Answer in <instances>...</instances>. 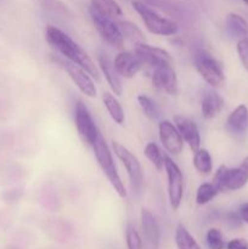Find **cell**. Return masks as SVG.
<instances>
[{
	"label": "cell",
	"instance_id": "16",
	"mask_svg": "<svg viewBox=\"0 0 248 249\" xmlns=\"http://www.w3.org/2000/svg\"><path fill=\"white\" fill-rule=\"evenodd\" d=\"M140 221H141V230H142L145 240L150 245L152 249H158L160 241V232L159 228L156 218L153 214L148 211L147 208L141 209L140 214Z\"/></svg>",
	"mask_w": 248,
	"mask_h": 249
},
{
	"label": "cell",
	"instance_id": "13",
	"mask_svg": "<svg viewBox=\"0 0 248 249\" xmlns=\"http://www.w3.org/2000/svg\"><path fill=\"white\" fill-rule=\"evenodd\" d=\"M136 55L141 58L143 65L151 66L152 68L158 67L165 63H172V56L167 50L157 46H152L146 44L145 41L135 44Z\"/></svg>",
	"mask_w": 248,
	"mask_h": 249
},
{
	"label": "cell",
	"instance_id": "33",
	"mask_svg": "<svg viewBox=\"0 0 248 249\" xmlns=\"http://www.w3.org/2000/svg\"><path fill=\"white\" fill-rule=\"evenodd\" d=\"M238 214H240V216H241V220H242L243 223L248 224V202L247 203L241 204Z\"/></svg>",
	"mask_w": 248,
	"mask_h": 249
},
{
	"label": "cell",
	"instance_id": "26",
	"mask_svg": "<svg viewBox=\"0 0 248 249\" xmlns=\"http://www.w3.org/2000/svg\"><path fill=\"white\" fill-rule=\"evenodd\" d=\"M138 102L140 105L141 111L143 112L147 118L152 119V121H156L160 117V112L159 108L157 107L156 102L153 101L151 97L146 96V95H139L138 96Z\"/></svg>",
	"mask_w": 248,
	"mask_h": 249
},
{
	"label": "cell",
	"instance_id": "8",
	"mask_svg": "<svg viewBox=\"0 0 248 249\" xmlns=\"http://www.w3.org/2000/svg\"><path fill=\"white\" fill-rule=\"evenodd\" d=\"M74 122L78 134L82 138L83 142L91 147L94 145L95 140L97 139V136H99L100 131L97 130V126L95 124V121L92 119L91 113H90L88 107L84 105V102L80 101V100L75 104Z\"/></svg>",
	"mask_w": 248,
	"mask_h": 249
},
{
	"label": "cell",
	"instance_id": "5",
	"mask_svg": "<svg viewBox=\"0 0 248 249\" xmlns=\"http://www.w3.org/2000/svg\"><path fill=\"white\" fill-rule=\"evenodd\" d=\"M248 182V169L240 164L236 168H226L221 165L214 175L212 184L219 192L237 191L246 186Z\"/></svg>",
	"mask_w": 248,
	"mask_h": 249
},
{
	"label": "cell",
	"instance_id": "19",
	"mask_svg": "<svg viewBox=\"0 0 248 249\" xmlns=\"http://www.w3.org/2000/svg\"><path fill=\"white\" fill-rule=\"evenodd\" d=\"M224 101L220 95L215 91H208L202 99L201 111L202 116L206 119H212L220 113Z\"/></svg>",
	"mask_w": 248,
	"mask_h": 249
},
{
	"label": "cell",
	"instance_id": "18",
	"mask_svg": "<svg viewBox=\"0 0 248 249\" xmlns=\"http://www.w3.org/2000/svg\"><path fill=\"white\" fill-rule=\"evenodd\" d=\"M226 128L233 135H242L248 129V107L238 105L228 117Z\"/></svg>",
	"mask_w": 248,
	"mask_h": 249
},
{
	"label": "cell",
	"instance_id": "27",
	"mask_svg": "<svg viewBox=\"0 0 248 249\" xmlns=\"http://www.w3.org/2000/svg\"><path fill=\"white\" fill-rule=\"evenodd\" d=\"M143 152H145L146 158L152 163L156 169L163 170V168H164V156L162 155L159 147L155 142H148Z\"/></svg>",
	"mask_w": 248,
	"mask_h": 249
},
{
	"label": "cell",
	"instance_id": "12",
	"mask_svg": "<svg viewBox=\"0 0 248 249\" xmlns=\"http://www.w3.org/2000/svg\"><path fill=\"white\" fill-rule=\"evenodd\" d=\"M65 68L72 82L77 85V88L80 90L82 94H84L88 97H91V99L96 97L97 89L95 87V82L92 80L94 78L84 68L71 62V61L65 62Z\"/></svg>",
	"mask_w": 248,
	"mask_h": 249
},
{
	"label": "cell",
	"instance_id": "15",
	"mask_svg": "<svg viewBox=\"0 0 248 249\" xmlns=\"http://www.w3.org/2000/svg\"><path fill=\"white\" fill-rule=\"evenodd\" d=\"M113 63L119 75L124 78H133L140 72L141 67L143 66L142 61L136 55L135 51L134 53L122 51L116 56Z\"/></svg>",
	"mask_w": 248,
	"mask_h": 249
},
{
	"label": "cell",
	"instance_id": "28",
	"mask_svg": "<svg viewBox=\"0 0 248 249\" xmlns=\"http://www.w3.org/2000/svg\"><path fill=\"white\" fill-rule=\"evenodd\" d=\"M219 194V191L216 190V187L214 186L213 184H209V182H206V184L199 185V187L197 189L196 192V202L199 206H204L208 202H211L216 195Z\"/></svg>",
	"mask_w": 248,
	"mask_h": 249
},
{
	"label": "cell",
	"instance_id": "4",
	"mask_svg": "<svg viewBox=\"0 0 248 249\" xmlns=\"http://www.w3.org/2000/svg\"><path fill=\"white\" fill-rule=\"evenodd\" d=\"M194 63L199 75L212 88H220L224 84L225 75L223 67L211 53L203 50L197 51L194 56Z\"/></svg>",
	"mask_w": 248,
	"mask_h": 249
},
{
	"label": "cell",
	"instance_id": "23",
	"mask_svg": "<svg viewBox=\"0 0 248 249\" xmlns=\"http://www.w3.org/2000/svg\"><path fill=\"white\" fill-rule=\"evenodd\" d=\"M194 165L199 174H211L212 169H213V160H212L211 153L206 148L197 150L194 156Z\"/></svg>",
	"mask_w": 248,
	"mask_h": 249
},
{
	"label": "cell",
	"instance_id": "17",
	"mask_svg": "<svg viewBox=\"0 0 248 249\" xmlns=\"http://www.w3.org/2000/svg\"><path fill=\"white\" fill-rule=\"evenodd\" d=\"M99 66L113 94L117 95V96H121L123 94V84H122L121 75H119L116 67H114L113 61H111V58L106 53H100Z\"/></svg>",
	"mask_w": 248,
	"mask_h": 249
},
{
	"label": "cell",
	"instance_id": "21",
	"mask_svg": "<svg viewBox=\"0 0 248 249\" xmlns=\"http://www.w3.org/2000/svg\"><path fill=\"white\" fill-rule=\"evenodd\" d=\"M102 102H104L105 107H106L107 112L111 116V118L116 122L117 124L122 125L125 121V114H124V109L122 105L119 104L118 100L109 92H104L102 94Z\"/></svg>",
	"mask_w": 248,
	"mask_h": 249
},
{
	"label": "cell",
	"instance_id": "14",
	"mask_svg": "<svg viewBox=\"0 0 248 249\" xmlns=\"http://www.w3.org/2000/svg\"><path fill=\"white\" fill-rule=\"evenodd\" d=\"M174 124L184 142L189 145L192 152H196L197 150L201 148V135H199L198 126L194 121L184 116H175Z\"/></svg>",
	"mask_w": 248,
	"mask_h": 249
},
{
	"label": "cell",
	"instance_id": "10",
	"mask_svg": "<svg viewBox=\"0 0 248 249\" xmlns=\"http://www.w3.org/2000/svg\"><path fill=\"white\" fill-rule=\"evenodd\" d=\"M152 85L159 91L175 96L177 94V77L172 63L153 68Z\"/></svg>",
	"mask_w": 248,
	"mask_h": 249
},
{
	"label": "cell",
	"instance_id": "30",
	"mask_svg": "<svg viewBox=\"0 0 248 249\" xmlns=\"http://www.w3.org/2000/svg\"><path fill=\"white\" fill-rule=\"evenodd\" d=\"M236 50H237L241 63H242L245 70L248 72V33H246L245 36H240V38L237 39Z\"/></svg>",
	"mask_w": 248,
	"mask_h": 249
},
{
	"label": "cell",
	"instance_id": "34",
	"mask_svg": "<svg viewBox=\"0 0 248 249\" xmlns=\"http://www.w3.org/2000/svg\"><path fill=\"white\" fill-rule=\"evenodd\" d=\"M228 220L230 223L231 226H240L241 224V216L240 214H236V213H230L228 216Z\"/></svg>",
	"mask_w": 248,
	"mask_h": 249
},
{
	"label": "cell",
	"instance_id": "11",
	"mask_svg": "<svg viewBox=\"0 0 248 249\" xmlns=\"http://www.w3.org/2000/svg\"><path fill=\"white\" fill-rule=\"evenodd\" d=\"M159 140L168 153L177 156L184 150V140L177 131L175 124L169 121H162L158 125Z\"/></svg>",
	"mask_w": 248,
	"mask_h": 249
},
{
	"label": "cell",
	"instance_id": "35",
	"mask_svg": "<svg viewBox=\"0 0 248 249\" xmlns=\"http://www.w3.org/2000/svg\"><path fill=\"white\" fill-rule=\"evenodd\" d=\"M241 164H242L243 167H246V168H247V169H248V156L245 158V160H242V163H241Z\"/></svg>",
	"mask_w": 248,
	"mask_h": 249
},
{
	"label": "cell",
	"instance_id": "24",
	"mask_svg": "<svg viewBox=\"0 0 248 249\" xmlns=\"http://www.w3.org/2000/svg\"><path fill=\"white\" fill-rule=\"evenodd\" d=\"M175 242L177 249H202L182 224H180L175 231Z\"/></svg>",
	"mask_w": 248,
	"mask_h": 249
},
{
	"label": "cell",
	"instance_id": "2",
	"mask_svg": "<svg viewBox=\"0 0 248 249\" xmlns=\"http://www.w3.org/2000/svg\"><path fill=\"white\" fill-rule=\"evenodd\" d=\"M91 147L92 150H94L97 163H99L102 173L106 175L109 184L112 185V187L116 190V192L122 197V198H125V186H124V184L122 182L121 177H119L118 174V170H117L116 164H114L113 157H112L111 150H109L108 145H107L106 140H105L104 136L101 135V133L99 134V136H97V139L95 140L94 145H92Z\"/></svg>",
	"mask_w": 248,
	"mask_h": 249
},
{
	"label": "cell",
	"instance_id": "9",
	"mask_svg": "<svg viewBox=\"0 0 248 249\" xmlns=\"http://www.w3.org/2000/svg\"><path fill=\"white\" fill-rule=\"evenodd\" d=\"M90 17L94 23L95 28L99 32L101 38L106 41L108 45L113 46L116 49H122L124 45V36L122 34L121 28L118 24L112 18L105 17L95 12L94 10L90 9Z\"/></svg>",
	"mask_w": 248,
	"mask_h": 249
},
{
	"label": "cell",
	"instance_id": "29",
	"mask_svg": "<svg viewBox=\"0 0 248 249\" xmlns=\"http://www.w3.org/2000/svg\"><path fill=\"white\" fill-rule=\"evenodd\" d=\"M206 242L209 249H224L225 242H224L223 233L218 229H209L206 235Z\"/></svg>",
	"mask_w": 248,
	"mask_h": 249
},
{
	"label": "cell",
	"instance_id": "1",
	"mask_svg": "<svg viewBox=\"0 0 248 249\" xmlns=\"http://www.w3.org/2000/svg\"><path fill=\"white\" fill-rule=\"evenodd\" d=\"M45 36L48 43L57 53L65 56L67 61H71V62L84 68L96 82H100L99 68L90 58V56L85 53V50H83L82 46L75 43L68 34L58 29L57 27L48 26L45 31Z\"/></svg>",
	"mask_w": 248,
	"mask_h": 249
},
{
	"label": "cell",
	"instance_id": "20",
	"mask_svg": "<svg viewBox=\"0 0 248 249\" xmlns=\"http://www.w3.org/2000/svg\"><path fill=\"white\" fill-rule=\"evenodd\" d=\"M90 4H91L90 9H92L101 16L108 17L112 19L123 16L122 7L119 6L116 0H90Z\"/></svg>",
	"mask_w": 248,
	"mask_h": 249
},
{
	"label": "cell",
	"instance_id": "31",
	"mask_svg": "<svg viewBox=\"0 0 248 249\" xmlns=\"http://www.w3.org/2000/svg\"><path fill=\"white\" fill-rule=\"evenodd\" d=\"M125 241L128 249H142V241L134 226L129 225L125 231Z\"/></svg>",
	"mask_w": 248,
	"mask_h": 249
},
{
	"label": "cell",
	"instance_id": "25",
	"mask_svg": "<svg viewBox=\"0 0 248 249\" xmlns=\"http://www.w3.org/2000/svg\"><path fill=\"white\" fill-rule=\"evenodd\" d=\"M119 28H121L122 34H123L124 39H128L131 43L138 44L141 43V41H145V38H143L142 32L140 31L138 26H135L134 23L128 21H121L118 23Z\"/></svg>",
	"mask_w": 248,
	"mask_h": 249
},
{
	"label": "cell",
	"instance_id": "3",
	"mask_svg": "<svg viewBox=\"0 0 248 249\" xmlns=\"http://www.w3.org/2000/svg\"><path fill=\"white\" fill-rule=\"evenodd\" d=\"M131 5L141 17L143 24L150 33L162 36H170L177 34V24L172 19L165 18L141 1H133Z\"/></svg>",
	"mask_w": 248,
	"mask_h": 249
},
{
	"label": "cell",
	"instance_id": "22",
	"mask_svg": "<svg viewBox=\"0 0 248 249\" xmlns=\"http://www.w3.org/2000/svg\"><path fill=\"white\" fill-rule=\"evenodd\" d=\"M226 29L230 36H236L238 39L240 36L248 33V22L241 15L232 12L226 17Z\"/></svg>",
	"mask_w": 248,
	"mask_h": 249
},
{
	"label": "cell",
	"instance_id": "6",
	"mask_svg": "<svg viewBox=\"0 0 248 249\" xmlns=\"http://www.w3.org/2000/svg\"><path fill=\"white\" fill-rule=\"evenodd\" d=\"M112 148H113V152L117 156V158L123 163L124 168H125L126 173H128L133 190L135 192H139L143 182L142 168H141L139 160L134 153H131L125 146L122 145L118 141H112Z\"/></svg>",
	"mask_w": 248,
	"mask_h": 249
},
{
	"label": "cell",
	"instance_id": "32",
	"mask_svg": "<svg viewBox=\"0 0 248 249\" xmlns=\"http://www.w3.org/2000/svg\"><path fill=\"white\" fill-rule=\"evenodd\" d=\"M228 249H248V241L243 238H233L226 245Z\"/></svg>",
	"mask_w": 248,
	"mask_h": 249
},
{
	"label": "cell",
	"instance_id": "36",
	"mask_svg": "<svg viewBox=\"0 0 248 249\" xmlns=\"http://www.w3.org/2000/svg\"><path fill=\"white\" fill-rule=\"evenodd\" d=\"M242 1H243V2H245V4H246V5H248V0H242Z\"/></svg>",
	"mask_w": 248,
	"mask_h": 249
},
{
	"label": "cell",
	"instance_id": "7",
	"mask_svg": "<svg viewBox=\"0 0 248 249\" xmlns=\"http://www.w3.org/2000/svg\"><path fill=\"white\" fill-rule=\"evenodd\" d=\"M164 169L168 180V197L174 211L179 209L184 197V177L177 163L168 156H164Z\"/></svg>",
	"mask_w": 248,
	"mask_h": 249
}]
</instances>
